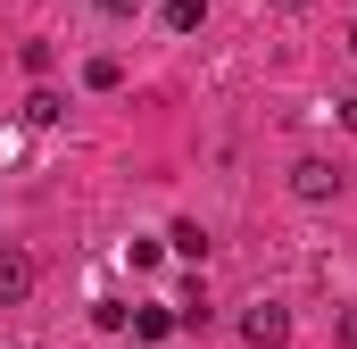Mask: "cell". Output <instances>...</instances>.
<instances>
[{"label": "cell", "mask_w": 357, "mask_h": 349, "mask_svg": "<svg viewBox=\"0 0 357 349\" xmlns=\"http://www.w3.org/2000/svg\"><path fill=\"white\" fill-rule=\"evenodd\" d=\"M349 50H357V25H349Z\"/></svg>", "instance_id": "cell-13"}, {"label": "cell", "mask_w": 357, "mask_h": 349, "mask_svg": "<svg viewBox=\"0 0 357 349\" xmlns=\"http://www.w3.org/2000/svg\"><path fill=\"white\" fill-rule=\"evenodd\" d=\"M25 291H33V258H25L17 242H0V308H17Z\"/></svg>", "instance_id": "cell-3"}, {"label": "cell", "mask_w": 357, "mask_h": 349, "mask_svg": "<svg viewBox=\"0 0 357 349\" xmlns=\"http://www.w3.org/2000/svg\"><path fill=\"white\" fill-rule=\"evenodd\" d=\"M91 325H100V333H125V325H133V308H116V299H100V308H91Z\"/></svg>", "instance_id": "cell-9"}, {"label": "cell", "mask_w": 357, "mask_h": 349, "mask_svg": "<svg viewBox=\"0 0 357 349\" xmlns=\"http://www.w3.org/2000/svg\"><path fill=\"white\" fill-rule=\"evenodd\" d=\"M167 242H175L183 258H208V225H199V216H183V225H175V233H167Z\"/></svg>", "instance_id": "cell-7"}, {"label": "cell", "mask_w": 357, "mask_h": 349, "mask_svg": "<svg viewBox=\"0 0 357 349\" xmlns=\"http://www.w3.org/2000/svg\"><path fill=\"white\" fill-rule=\"evenodd\" d=\"M59 117H67L59 91H25V125H59Z\"/></svg>", "instance_id": "cell-6"}, {"label": "cell", "mask_w": 357, "mask_h": 349, "mask_svg": "<svg viewBox=\"0 0 357 349\" xmlns=\"http://www.w3.org/2000/svg\"><path fill=\"white\" fill-rule=\"evenodd\" d=\"M282 8H299V0H282Z\"/></svg>", "instance_id": "cell-14"}, {"label": "cell", "mask_w": 357, "mask_h": 349, "mask_svg": "<svg viewBox=\"0 0 357 349\" xmlns=\"http://www.w3.org/2000/svg\"><path fill=\"white\" fill-rule=\"evenodd\" d=\"M341 183H349V174L333 167V158H299V167H291V191H299V200H341Z\"/></svg>", "instance_id": "cell-2"}, {"label": "cell", "mask_w": 357, "mask_h": 349, "mask_svg": "<svg viewBox=\"0 0 357 349\" xmlns=\"http://www.w3.org/2000/svg\"><path fill=\"white\" fill-rule=\"evenodd\" d=\"M175 333V308H133V341H167Z\"/></svg>", "instance_id": "cell-4"}, {"label": "cell", "mask_w": 357, "mask_h": 349, "mask_svg": "<svg viewBox=\"0 0 357 349\" xmlns=\"http://www.w3.org/2000/svg\"><path fill=\"white\" fill-rule=\"evenodd\" d=\"M241 341H250V349H282V341H291V308H274V299H258V308L241 316Z\"/></svg>", "instance_id": "cell-1"}, {"label": "cell", "mask_w": 357, "mask_h": 349, "mask_svg": "<svg viewBox=\"0 0 357 349\" xmlns=\"http://www.w3.org/2000/svg\"><path fill=\"white\" fill-rule=\"evenodd\" d=\"M341 125H349V133H357V91H349V100H341Z\"/></svg>", "instance_id": "cell-12"}, {"label": "cell", "mask_w": 357, "mask_h": 349, "mask_svg": "<svg viewBox=\"0 0 357 349\" xmlns=\"http://www.w3.org/2000/svg\"><path fill=\"white\" fill-rule=\"evenodd\" d=\"M341 349H357V308H341Z\"/></svg>", "instance_id": "cell-10"}, {"label": "cell", "mask_w": 357, "mask_h": 349, "mask_svg": "<svg viewBox=\"0 0 357 349\" xmlns=\"http://www.w3.org/2000/svg\"><path fill=\"white\" fill-rule=\"evenodd\" d=\"M84 84H91V91H116V84H125V67H116V59H91Z\"/></svg>", "instance_id": "cell-8"}, {"label": "cell", "mask_w": 357, "mask_h": 349, "mask_svg": "<svg viewBox=\"0 0 357 349\" xmlns=\"http://www.w3.org/2000/svg\"><path fill=\"white\" fill-rule=\"evenodd\" d=\"M133 8H142V0H100V17H133Z\"/></svg>", "instance_id": "cell-11"}, {"label": "cell", "mask_w": 357, "mask_h": 349, "mask_svg": "<svg viewBox=\"0 0 357 349\" xmlns=\"http://www.w3.org/2000/svg\"><path fill=\"white\" fill-rule=\"evenodd\" d=\"M208 25V0H167V34H199Z\"/></svg>", "instance_id": "cell-5"}]
</instances>
